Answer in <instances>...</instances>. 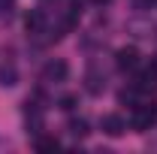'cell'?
I'll list each match as a JSON object with an SVG mask.
<instances>
[{"label": "cell", "instance_id": "cell-5", "mask_svg": "<svg viewBox=\"0 0 157 154\" xmlns=\"http://www.w3.org/2000/svg\"><path fill=\"white\" fill-rule=\"evenodd\" d=\"M24 27H27L30 37H33V33H42V27H45V15H42L39 9L27 12V15H24Z\"/></svg>", "mask_w": 157, "mask_h": 154}, {"label": "cell", "instance_id": "cell-11", "mask_svg": "<svg viewBox=\"0 0 157 154\" xmlns=\"http://www.w3.org/2000/svg\"><path fill=\"white\" fill-rule=\"evenodd\" d=\"M148 70H151V73H154V76H157V55H154V58H151V67H148Z\"/></svg>", "mask_w": 157, "mask_h": 154}, {"label": "cell", "instance_id": "cell-4", "mask_svg": "<svg viewBox=\"0 0 157 154\" xmlns=\"http://www.w3.org/2000/svg\"><path fill=\"white\" fill-rule=\"evenodd\" d=\"M115 60H118L121 70H136V67H139V52H136V48H121Z\"/></svg>", "mask_w": 157, "mask_h": 154}, {"label": "cell", "instance_id": "cell-2", "mask_svg": "<svg viewBox=\"0 0 157 154\" xmlns=\"http://www.w3.org/2000/svg\"><path fill=\"white\" fill-rule=\"evenodd\" d=\"M67 76H70L67 60H48L45 70H42V79H45V82H63Z\"/></svg>", "mask_w": 157, "mask_h": 154}, {"label": "cell", "instance_id": "cell-1", "mask_svg": "<svg viewBox=\"0 0 157 154\" xmlns=\"http://www.w3.org/2000/svg\"><path fill=\"white\" fill-rule=\"evenodd\" d=\"M154 124H157V100L154 103H145V106H136V112L130 118V130L145 133V130H151Z\"/></svg>", "mask_w": 157, "mask_h": 154}, {"label": "cell", "instance_id": "cell-10", "mask_svg": "<svg viewBox=\"0 0 157 154\" xmlns=\"http://www.w3.org/2000/svg\"><path fill=\"white\" fill-rule=\"evenodd\" d=\"M76 103H78L76 94H63V97H60V109H67V112H70V109H76Z\"/></svg>", "mask_w": 157, "mask_h": 154}, {"label": "cell", "instance_id": "cell-7", "mask_svg": "<svg viewBox=\"0 0 157 154\" xmlns=\"http://www.w3.org/2000/svg\"><path fill=\"white\" fill-rule=\"evenodd\" d=\"M15 82H18V70H15L12 64H3V67H0V85H3V88H12Z\"/></svg>", "mask_w": 157, "mask_h": 154}, {"label": "cell", "instance_id": "cell-9", "mask_svg": "<svg viewBox=\"0 0 157 154\" xmlns=\"http://www.w3.org/2000/svg\"><path fill=\"white\" fill-rule=\"evenodd\" d=\"M58 148V139H48V136H36V151H52Z\"/></svg>", "mask_w": 157, "mask_h": 154}, {"label": "cell", "instance_id": "cell-3", "mask_svg": "<svg viewBox=\"0 0 157 154\" xmlns=\"http://www.w3.org/2000/svg\"><path fill=\"white\" fill-rule=\"evenodd\" d=\"M100 130H103L106 136H121L124 130H127V124H124V118H121V115H103Z\"/></svg>", "mask_w": 157, "mask_h": 154}, {"label": "cell", "instance_id": "cell-8", "mask_svg": "<svg viewBox=\"0 0 157 154\" xmlns=\"http://www.w3.org/2000/svg\"><path fill=\"white\" fill-rule=\"evenodd\" d=\"M70 133L78 136V139H85V136L91 133V130H88V121H82V118H78V121H70Z\"/></svg>", "mask_w": 157, "mask_h": 154}, {"label": "cell", "instance_id": "cell-12", "mask_svg": "<svg viewBox=\"0 0 157 154\" xmlns=\"http://www.w3.org/2000/svg\"><path fill=\"white\" fill-rule=\"evenodd\" d=\"M94 3H109V0H94Z\"/></svg>", "mask_w": 157, "mask_h": 154}, {"label": "cell", "instance_id": "cell-6", "mask_svg": "<svg viewBox=\"0 0 157 154\" xmlns=\"http://www.w3.org/2000/svg\"><path fill=\"white\" fill-rule=\"evenodd\" d=\"M85 88H88L91 94H100V91L106 88V76H100L97 70H88V76H85Z\"/></svg>", "mask_w": 157, "mask_h": 154}]
</instances>
